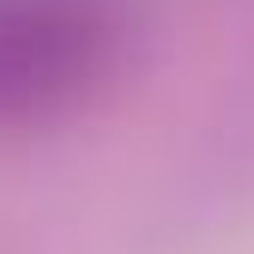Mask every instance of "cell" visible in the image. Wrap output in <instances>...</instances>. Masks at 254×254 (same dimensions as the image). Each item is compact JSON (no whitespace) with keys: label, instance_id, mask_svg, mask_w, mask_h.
Returning <instances> with one entry per match:
<instances>
[{"label":"cell","instance_id":"obj_1","mask_svg":"<svg viewBox=\"0 0 254 254\" xmlns=\"http://www.w3.org/2000/svg\"><path fill=\"white\" fill-rule=\"evenodd\" d=\"M109 0H0V127L43 121L109 67Z\"/></svg>","mask_w":254,"mask_h":254}]
</instances>
